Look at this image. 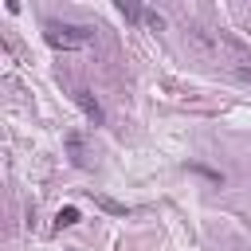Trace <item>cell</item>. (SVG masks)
<instances>
[{
  "instance_id": "obj_8",
  "label": "cell",
  "mask_w": 251,
  "mask_h": 251,
  "mask_svg": "<svg viewBox=\"0 0 251 251\" xmlns=\"http://www.w3.org/2000/svg\"><path fill=\"white\" fill-rule=\"evenodd\" d=\"M67 145H71V153H75V165H82V141L71 133V137H67Z\"/></svg>"
},
{
  "instance_id": "obj_5",
  "label": "cell",
  "mask_w": 251,
  "mask_h": 251,
  "mask_svg": "<svg viewBox=\"0 0 251 251\" xmlns=\"http://www.w3.org/2000/svg\"><path fill=\"white\" fill-rule=\"evenodd\" d=\"M94 204H98L102 212H110V216H126V204H118V200H110V196H94Z\"/></svg>"
},
{
  "instance_id": "obj_6",
  "label": "cell",
  "mask_w": 251,
  "mask_h": 251,
  "mask_svg": "<svg viewBox=\"0 0 251 251\" xmlns=\"http://www.w3.org/2000/svg\"><path fill=\"white\" fill-rule=\"evenodd\" d=\"M55 224H59V227H71V224H78V208H71V204H67V208L59 212V220H55Z\"/></svg>"
},
{
  "instance_id": "obj_7",
  "label": "cell",
  "mask_w": 251,
  "mask_h": 251,
  "mask_svg": "<svg viewBox=\"0 0 251 251\" xmlns=\"http://www.w3.org/2000/svg\"><path fill=\"white\" fill-rule=\"evenodd\" d=\"M145 24H149L153 31H161V27H165V16H161V12H145Z\"/></svg>"
},
{
  "instance_id": "obj_3",
  "label": "cell",
  "mask_w": 251,
  "mask_h": 251,
  "mask_svg": "<svg viewBox=\"0 0 251 251\" xmlns=\"http://www.w3.org/2000/svg\"><path fill=\"white\" fill-rule=\"evenodd\" d=\"M75 102H78V110H82V114H86L94 126H102V106H98V102H94L86 90H75Z\"/></svg>"
},
{
  "instance_id": "obj_1",
  "label": "cell",
  "mask_w": 251,
  "mask_h": 251,
  "mask_svg": "<svg viewBox=\"0 0 251 251\" xmlns=\"http://www.w3.org/2000/svg\"><path fill=\"white\" fill-rule=\"evenodd\" d=\"M188 39L196 43V51L204 59H216V63H235L243 67L247 63V47L239 39H231L227 31H216V27H204V24H192L188 27Z\"/></svg>"
},
{
  "instance_id": "obj_9",
  "label": "cell",
  "mask_w": 251,
  "mask_h": 251,
  "mask_svg": "<svg viewBox=\"0 0 251 251\" xmlns=\"http://www.w3.org/2000/svg\"><path fill=\"white\" fill-rule=\"evenodd\" d=\"M235 78L239 82H251V67H235Z\"/></svg>"
},
{
  "instance_id": "obj_4",
  "label": "cell",
  "mask_w": 251,
  "mask_h": 251,
  "mask_svg": "<svg viewBox=\"0 0 251 251\" xmlns=\"http://www.w3.org/2000/svg\"><path fill=\"white\" fill-rule=\"evenodd\" d=\"M118 4V12L129 20V24H145V8H141V0H114Z\"/></svg>"
},
{
  "instance_id": "obj_2",
  "label": "cell",
  "mask_w": 251,
  "mask_h": 251,
  "mask_svg": "<svg viewBox=\"0 0 251 251\" xmlns=\"http://www.w3.org/2000/svg\"><path fill=\"white\" fill-rule=\"evenodd\" d=\"M43 39L51 47H63V51H75V47H86L94 39L90 27H71V24H59V20H47L43 24Z\"/></svg>"
}]
</instances>
